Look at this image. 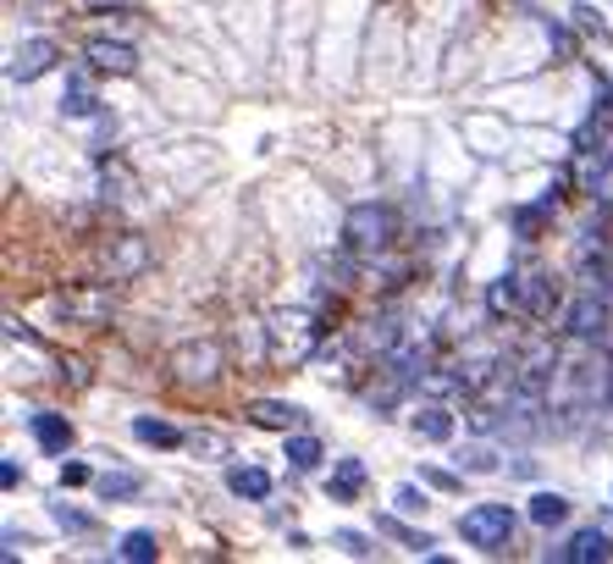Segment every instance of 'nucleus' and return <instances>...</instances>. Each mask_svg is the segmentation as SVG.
<instances>
[{
	"instance_id": "obj_1",
	"label": "nucleus",
	"mask_w": 613,
	"mask_h": 564,
	"mask_svg": "<svg viewBox=\"0 0 613 564\" xmlns=\"http://www.w3.org/2000/svg\"><path fill=\"white\" fill-rule=\"evenodd\" d=\"M392 233H398V216H392V205H376V200L354 205L348 222H343V244H348L354 255H365V260L387 255V249H392Z\"/></svg>"
},
{
	"instance_id": "obj_2",
	"label": "nucleus",
	"mask_w": 613,
	"mask_h": 564,
	"mask_svg": "<svg viewBox=\"0 0 613 564\" xmlns=\"http://www.w3.org/2000/svg\"><path fill=\"white\" fill-rule=\"evenodd\" d=\"M321 343V327H315V310L304 305H288L271 316V360H288V365H304Z\"/></svg>"
},
{
	"instance_id": "obj_3",
	"label": "nucleus",
	"mask_w": 613,
	"mask_h": 564,
	"mask_svg": "<svg viewBox=\"0 0 613 564\" xmlns=\"http://www.w3.org/2000/svg\"><path fill=\"white\" fill-rule=\"evenodd\" d=\"M459 536H464L470 547H503V542L514 536V509H508V503H475V509H464Z\"/></svg>"
},
{
	"instance_id": "obj_4",
	"label": "nucleus",
	"mask_w": 613,
	"mask_h": 564,
	"mask_svg": "<svg viewBox=\"0 0 613 564\" xmlns=\"http://www.w3.org/2000/svg\"><path fill=\"white\" fill-rule=\"evenodd\" d=\"M514 288H519V310H525L530 321H547V316L558 310V283H552L536 260L514 266Z\"/></svg>"
},
{
	"instance_id": "obj_5",
	"label": "nucleus",
	"mask_w": 613,
	"mask_h": 564,
	"mask_svg": "<svg viewBox=\"0 0 613 564\" xmlns=\"http://www.w3.org/2000/svg\"><path fill=\"white\" fill-rule=\"evenodd\" d=\"M172 376H178L183 387H211V382L222 376V349H216L211 338L183 343V349L172 354Z\"/></svg>"
},
{
	"instance_id": "obj_6",
	"label": "nucleus",
	"mask_w": 613,
	"mask_h": 564,
	"mask_svg": "<svg viewBox=\"0 0 613 564\" xmlns=\"http://www.w3.org/2000/svg\"><path fill=\"white\" fill-rule=\"evenodd\" d=\"M56 316L84 321V327H100V321L111 316V288H100V283H89V288H62V294H56Z\"/></svg>"
},
{
	"instance_id": "obj_7",
	"label": "nucleus",
	"mask_w": 613,
	"mask_h": 564,
	"mask_svg": "<svg viewBox=\"0 0 613 564\" xmlns=\"http://www.w3.org/2000/svg\"><path fill=\"white\" fill-rule=\"evenodd\" d=\"M563 332H569L574 343H596V338L607 332V294L580 288V299H574L569 316H563Z\"/></svg>"
},
{
	"instance_id": "obj_8",
	"label": "nucleus",
	"mask_w": 613,
	"mask_h": 564,
	"mask_svg": "<svg viewBox=\"0 0 613 564\" xmlns=\"http://www.w3.org/2000/svg\"><path fill=\"white\" fill-rule=\"evenodd\" d=\"M56 67V45L51 40H23L18 51H12V62H7V78L12 84H34V78H45Z\"/></svg>"
},
{
	"instance_id": "obj_9",
	"label": "nucleus",
	"mask_w": 613,
	"mask_h": 564,
	"mask_svg": "<svg viewBox=\"0 0 613 564\" xmlns=\"http://www.w3.org/2000/svg\"><path fill=\"white\" fill-rule=\"evenodd\" d=\"M580 183H585V194H591L596 205H613V145L585 150V161H580Z\"/></svg>"
},
{
	"instance_id": "obj_10",
	"label": "nucleus",
	"mask_w": 613,
	"mask_h": 564,
	"mask_svg": "<svg viewBox=\"0 0 613 564\" xmlns=\"http://www.w3.org/2000/svg\"><path fill=\"white\" fill-rule=\"evenodd\" d=\"M84 56H89L100 73H122V78H128V73H139V51H133V45H122V40H89V45H84Z\"/></svg>"
},
{
	"instance_id": "obj_11",
	"label": "nucleus",
	"mask_w": 613,
	"mask_h": 564,
	"mask_svg": "<svg viewBox=\"0 0 613 564\" xmlns=\"http://www.w3.org/2000/svg\"><path fill=\"white\" fill-rule=\"evenodd\" d=\"M558 558L563 564H602V558H613V542H607V531H574L563 547H558Z\"/></svg>"
},
{
	"instance_id": "obj_12",
	"label": "nucleus",
	"mask_w": 613,
	"mask_h": 564,
	"mask_svg": "<svg viewBox=\"0 0 613 564\" xmlns=\"http://www.w3.org/2000/svg\"><path fill=\"white\" fill-rule=\"evenodd\" d=\"M144 260H150V249H144V238H133V233H122V238L106 244V266H111V277H133V272H144Z\"/></svg>"
},
{
	"instance_id": "obj_13",
	"label": "nucleus",
	"mask_w": 613,
	"mask_h": 564,
	"mask_svg": "<svg viewBox=\"0 0 613 564\" xmlns=\"http://www.w3.org/2000/svg\"><path fill=\"white\" fill-rule=\"evenodd\" d=\"M29 426H34V443H40L45 454H67V448H73V426H67V415L40 409V415H29Z\"/></svg>"
},
{
	"instance_id": "obj_14",
	"label": "nucleus",
	"mask_w": 613,
	"mask_h": 564,
	"mask_svg": "<svg viewBox=\"0 0 613 564\" xmlns=\"http://www.w3.org/2000/svg\"><path fill=\"white\" fill-rule=\"evenodd\" d=\"M249 421L266 426V432H288L293 421H304V409L288 404V398H255V404H249Z\"/></svg>"
},
{
	"instance_id": "obj_15",
	"label": "nucleus",
	"mask_w": 613,
	"mask_h": 564,
	"mask_svg": "<svg viewBox=\"0 0 613 564\" xmlns=\"http://www.w3.org/2000/svg\"><path fill=\"white\" fill-rule=\"evenodd\" d=\"M365 492V459H337L332 481H326V498L332 503H354Z\"/></svg>"
},
{
	"instance_id": "obj_16",
	"label": "nucleus",
	"mask_w": 613,
	"mask_h": 564,
	"mask_svg": "<svg viewBox=\"0 0 613 564\" xmlns=\"http://www.w3.org/2000/svg\"><path fill=\"white\" fill-rule=\"evenodd\" d=\"M409 426H415V437H426V443H448V437H453V409L420 404V409L409 415Z\"/></svg>"
},
{
	"instance_id": "obj_17",
	"label": "nucleus",
	"mask_w": 613,
	"mask_h": 564,
	"mask_svg": "<svg viewBox=\"0 0 613 564\" xmlns=\"http://www.w3.org/2000/svg\"><path fill=\"white\" fill-rule=\"evenodd\" d=\"M95 487H100L106 503H128V498L144 492V476L139 470H106V476H95Z\"/></svg>"
},
{
	"instance_id": "obj_18",
	"label": "nucleus",
	"mask_w": 613,
	"mask_h": 564,
	"mask_svg": "<svg viewBox=\"0 0 613 564\" xmlns=\"http://www.w3.org/2000/svg\"><path fill=\"white\" fill-rule=\"evenodd\" d=\"M62 111H67V117H95V111H100L95 84H89L84 73H73V78H67V89H62Z\"/></svg>"
},
{
	"instance_id": "obj_19",
	"label": "nucleus",
	"mask_w": 613,
	"mask_h": 564,
	"mask_svg": "<svg viewBox=\"0 0 613 564\" xmlns=\"http://www.w3.org/2000/svg\"><path fill=\"white\" fill-rule=\"evenodd\" d=\"M227 487H233L238 498H255V503H260V498H271V476H266V470H255V465H233V470H227Z\"/></svg>"
},
{
	"instance_id": "obj_20",
	"label": "nucleus",
	"mask_w": 613,
	"mask_h": 564,
	"mask_svg": "<svg viewBox=\"0 0 613 564\" xmlns=\"http://www.w3.org/2000/svg\"><path fill=\"white\" fill-rule=\"evenodd\" d=\"M133 437H139V443H155V448H178V443H189L178 426H166V421H155V415H139V421H133Z\"/></svg>"
},
{
	"instance_id": "obj_21",
	"label": "nucleus",
	"mask_w": 613,
	"mask_h": 564,
	"mask_svg": "<svg viewBox=\"0 0 613 564\" xmlns=\"http://www.w3.org/2000/svg\"><path fill=\"white\" fill-rule=\"evenodd\" d=\"M530 520H536V525L569 520V498H563V492H536V498H530Z\"/></svg>"
},
{
	"instance_id": "obj_22",
	"label": "nucleus",
	"mask_w": 613,
	"mask_h": 564,
	"mask_svg": "<svg viewBox=\"0 0 613 564\" xmlns=\"http://www.w3.org/2000/svg\"><path fill=\"white\" fill-rule=\"evenodd\" d=\"M117 553H122V558H128V564H150V558H155V553H161V547H155V531H128V536H122V547H117Z\"/></svg>"
},
{
	"instance_id": "obj_23",
	"label": "nucleus",
	"mask_w": 613,
	"mask_h": 564,
	"mask_svg": "<svg viewBox=\"0 0 613 564\" xmlns=\"http://www.w3.org/2000/svg\"><path fill=\"white\" fill-rule=\"evenodd\" d=\"M547 211H552V200H541V205H519L508 222H514V233H519V238H536V233H541V222H547Z\"/></svg>"
},
{
	"instance_id": "obj_24",
	"label": "nucleus",
	"mask_w": 613,
	"mask_h": 564,
	"mask_svg": "<svg viewBox=\"0 0 613 564\" xmlns=\"http://www.w3.org/2000/svg\"><path fill=\"white\" fill-rule=\"evenodd\" d=\"M486 310H492V316H503V310H519V288H514V272H508V277H497V283L486 288Z\"/></svg>"
},
{
	"instance_id": "obj_25",
	"label": "nucleus",
	"mask_w": 613,
	"mask_h": 564,
	"mask_svg": "<svg viewBox=\"0 0 613 564\" xmlns=\"http://www.w3.org/2000/svg\"><path fill=\"white\" fill-rule=\"evenodd\" d=\"M288 465L293 470H315L321 465V443L315 437H288Z\"/></svg>"
},
{
	"instance_id": "obj_26",
	"label": "nucleus",
	"mask_w": 613,
	"mask_h": 564,
	"mask_svg": "<svg viewBox=\"0 0 613 564\" xmlns=\"http://www.w3.org/2000/svg\"><path fill=\"white\" fill-rule=\"evenodd\" d=\"M376 531H387V536L409 542L415 553H426V547H431V536H426V531H409V525H398V520H376Z\"/></svg>"
},
{
	"instance_id": "obj_27",
	"label": "nucleus",
	"mask_w": 613,
	"mask_h": 564,
	"mask_svg": "<svg viewBox=\"0 0 613 564\" xmlns=\"http://www.w3.org/2000/svg\"><path fill=\"white\" fill-rule=\"evenodd\" d=\"M189 448H194V454H216V459H227V437H216V432H194Z\"/></svg>"
},
{
	"instance_id": "obj_28",
	"label": "nucleus",
	"mask_w": 613,
	"mask_h": 564,
	"mask_svg": "<svg viewBox=\"0 0 613 564\" xmlns=\"http://www.w3.org/2000/svg\"><path fill=\"white\" fill-rule=\"evenodd\" d=\"M56 525H62V531H89L95 520H89V514H78V509H67V503H56Z\"/></svg>"
},
{
	"instance_id": "obj_29",
	"label": "nucleus",
	"mask_w": 613,
	"mask_h": 564,
	"mask_svg": "<svg viewBox=\"0 0 613 564\" xmlns=\"http://www.w3.org/2000/svg\"><path fill=\"white\" fill-rule=\"evenodd\" d=\"M392 503H398L404 514H420V509H426V492H415V487H398V498H392Z\"/></svg>"
},
{
	"instance_id": "obj_30",
	"label": "nucleus",
	"mask_w": 613,
	"mask_h": 564,
	"mask_svg": "<svg viewBox=\"0 0 613 564\" xmlns=\"http://www.w3.org/2000/svg\"><path fill=\"white\" fill-rule=\"evenodd\" d=\"M464 465H470V470H497L492 448H464Z\"/></svg>"
},
{
	"instance_id": "obj_31",
	"label": "nucleus",
	"mask_w": 613,
	"mask_h": 564,
	"mask_svg": "<svg viewBox=\"0 0 613 564\" xmlns=\"http://www.w3.org/2000/svg\"><path fill=\"white\" fill-rule=\"evenodd\" d=\"M574 18H580V29H585V34H596V40H607V29L596 23V12H591V7H574Z\"/></svg>"
},
{
	"instance_id": "obj_32",
	"label": "nucleus",
	"mask_w": 613,
	"mask_h": 564,
	"mask_svg": "<svg viewBox=\"0 0 613 564\" xmlns=\"http://www.w3.org/2000/svg\"><path fill=\"white\" fill-rule=\"evenodd\" d=\"M337 547H348V553H354V558H365V553H370V547H365V536H359V531H337Z\"/></svg>"
},
{
	"instance_id": "obj_33",
	"label": "nucleus",
	"mask_w": 613,
	"mask_h": 564,
	"mask_svg": "<svg viewBox=\"0 0 613 564\" xmlns=\"http://www.w3.org/2000/svg\"><path fill=\"white\" fill-rule=\"evenodd\" d=\"M89 481V465H62V487H84Z\"/></svg>"
},
{
	"instance_id": "obj_34",
	"label": "nucleus",
	"mask_w": 613,
	"mask_h": 564,
	"mask_svg": "<svg viewBox=\"0 0 613 564\" xmlns=\"http://www.w3.org/2000/svg\"><path fill=\"white\" fill-rule=\"evenodd\" d=\"M89 7H133V0H89Z\"/></svg>"
}]
</instances>
